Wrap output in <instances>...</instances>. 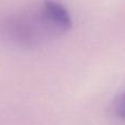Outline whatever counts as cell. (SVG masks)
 Masks as SVG:
<instances>
[{
  "label": "cell",
  "instance_id": "1",
  "mask_svg": "<svg viewBox=\"0 0 125 125\" xmlns=\"http://www.w3.org/2000/svg\"><path fill=\"white\" fill-rule=\"evenodd\" d=\"M3 32L9 40L24 48H37L64 34L43 1L8 17L3 22Z\"/></svg>",
  "mask_w": 125,
  "mask_h": 125
},
{
  "label": "cell",
  "instance_id": "2",
  "mask_svg": "<svg viewBox=\"0 0 125 125\" xmlns=\"http://www.w3.org/2000/svg\"><path fill=\"white\" fill-rule=\"evenodd\" d=\"M111 111L116 117L125 121V92L114 99L111 105Z\"/></svg>",
  "mask_w": 125,
  "mask_h": 125
}]
</instances>
